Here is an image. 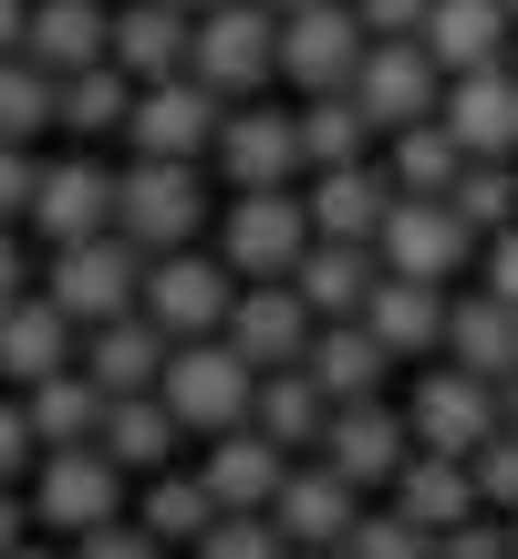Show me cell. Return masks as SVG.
Instances as JSON below:
<instances>
[{
  "mask_svg": "<svg viewBox=\"0 0 518 559\" xmlns=\"http://www.w3.org/2000/svg\"><path fill=\"white\" fill-rule=\"evenodd\" d=\"M21 539H32V498H21V487H0V559H11Z\"/></svg>",
  "mask_w": 518,
  "mask_h": 559,
  "instance_id": "cell-50",
  "label": "cell"
},
{
  "mask_svg": "<svg viewBox=\"0 0 518 559\" xmlns=\"http://www.w3.org/2000/svg\"><path fill=\"white\" fill-rule=\"evenodd\" d=\"M467 477H478V508H487V519H518V425H498V436L467 456Z\"/></svg>",
  "mask_w": 518,
  "mask_h": 559,
  "instance_id": "cell-42",
  "label": "cell"
},
{
  "mask_svg": "<svg viewBox=\"0 0 518 559\" xmlns=\"http://www.w3.org/2000/svg\"><path fill=\"white\" fill-rule=\"evenodd\" d=\"M311 456L332 466V477H353L363 498H384V487H395V466L415 456V436H404V404H384V394L332 404V415H321V436H311Z\"/></svg>",
  "mask_w": 518,
  "mask_h": 559,
  "instance_id": "cell-10",
  "label": "cell"
},
{
  "mask_svg": "<svg viewBox=\"0 0 518 559\" xmlns=\"http://www.w3.org/2000/svg\"><path fill=\"white\" fill-rule=\"evenodd\" d=\"M115 228L145 260L208 239V156H125L115 166Z\"/></svg>",
  "mask_w": 518,
  "mask_h": 559,
  "instance_id": "cell-1",
  "label": "cell"
},
{
  "mask_svg": "<svg viewBox=\"0 0 518 559\" xmlns=\"http://www.w3.org/2000/svg\"><path fill=\"white\" fill-rule=\"evenodd\" d=\"M249 362L228 353V332H198V342H166V362H156V394H166V415L187 425V436H228V425H249Z\"/></svg>",
  "mask_w": 518,
  "mask_h": 559,
  "instance_id": "cell-5",
  "label": "cell"
},
{
  "mask_svg": "<svg viewBox=\"0 0 518 559\" xmlns=\"http://www.w3.org/2000/svg\"><path fill=\"white\" fill-rule=\"evenodd\" d=\"M219 249L239 280H291V260L311 249V207H301V187H228L219 207Z\"/></svg>",
  "mask_w": 518,
  "mask_h": 559,
  "instance_id": "cell-7",
  "label": "cell"
},
{
  "mask_svg": "<svg viewBox=\"0 0 518 559\" xmlns=\"http://www.w3.org/2000/svg\"><path fill=\"white\" fill-rule=\"evenodd\" d=\"M136 280H145V249L125 239V228H94V239H62V249H42L32 290L52 300V311H73V332H83V321H115V311H136Z\"/></svg>",
  "mask_w": 518,
  "mask_h": 559,
  "instance_id": "cell-3",
  "label": "cell"
},
{
  "mask_svg": "<svg viewBox=\"0 0 518 559\" xmlns=\"http://www.w3.org/2000/svg\"><path fill=\"white\" fill-rule=\"evenodd\" d=\"M187 73L208 83V94L249 104L280 83V11L270 0H208L198 21H187Z\"/></svg>",
  "mask_w": 518,
  "mask_h": 559,
  "instance_id": "cell-2",
  "label": "cell"
},
{
  "mask_svg": "<svg viewBox=\"0 0 518 559\" xmlns=\"http://www.w3.org/2000/svg\"><path fill=\"white\" fill-rule=\"evenodd\" d=\"M321 415H332V394H321L301 362H270V373L249 383V425L280 445V456H311V436H321Z\"/></svg>",
  "mask_w": 518,
  "mask_h": 559,
  "instance_id": "cell-32",
  "label": "cell"
},
{
  "mask_svg": "<svg viewBox=\"0 0 518 559\" xmlns=\"http://www.w3.org/2000/svg\"><path fill=\"white\" fill-rule=\"evenodd\" d=\"M508 166H518V156H508Z\"/></svg>",
  "mask_w": 518,
  "mask_h": 559,
  "instance_id": "cell-60",
  "label": "cell"
},
{
  "mask_svg": "<svg viewBox=\"0 0 518 559\" xmlns=\"http://www.w3.org/2000/svg\"><path fill=\"white\" fill-rule=\"evenodd\" d=\"M291 559H342V549H291Z\"/></svg>",
  "mask_w": 518,
  "mask_h": 559,
  "instance_id": "cell-54",
  "label": "cell"
},
{
  "mask_svg": "<svg viewBox=\"0 0 518 559\" xmlns=\"http://www.w3.org/2000/svg\"><path fill=\"white\" fill-rule=\"evenodd\" d=\"M508 559H518V519H508Z\"/></svg>",
  "mask_w": 518,
  "mask_h": 559,
  "instance_id": "cell-55",
  "label": "cell"
},
{
  "mask_svg": "<svg viewBox=\"0 0 518 559\" xmlns=\"http://www.w3.org/2000/svg\"><path fill=\"white\" fill-rule=\"evenodd\" d=\"M187 21L177 0H115L104 11V62H115L125 83H156V73H187Z\"/></svg>",
  "mask_w": 518,
  "mask_h": 559,
  "instance_id": "cell-19",
  "label": "cell"
},
{
  "mask_svg": "<svg viewBox=\"0 0 518 559\" xmlns=\"http://www.w3.org/2000/svg\"><path fill=\"white\" fill-rule=\"evenodd\" d=\"M125 104H136V83H125L115 62H83V73L52 83V124H62L73 145H115V135H125Z\"/></svg>",
  "mask_w": 518,
  "mask_h": 559,
  "instance_id": "cell-34",
  "label": "cell"
},
{
  "mask_svg": "<svg viewBox=\"0 0 518 559\" xmlns=\"http://www.w3.org/2000/svg\"><path fill=\"white\" fill-rule=\"evenodd\" d=\"M301 207H311V239H374L384 207H395V177H384V156L311 166V177H301Z\"/></svg>",
  "mask_w": 518,
  "mask_h": 559,
  "instance_id": "cell-20",
  "label": "cell"
},
{
  "mask_svg": "<svg viewBox=\"0 0 518 559\" xmlns=\"http://www.w3.org/2000/svg\"><path fill=\"white\" fill-rule=\"evenodd\" d=\"M32 177H42V145H0V218L21 228V207H32Z\"/></svg>",
  "mask_w": 518,
  "mask_h": 559,
  "instance_id": "cell-47",
  "label": "cell"
},
{
  "mask_svg": "<svg viewBox=\"0 0 518 559\" xmlns=\"http://www.w3.org/2000/svg\"><path fill=\"white\" fill-rule=\"evenodd\" d=\"M228 300H239V270L219 260V249H156L145 260V280H136V311L156 321L166 342H198V332H219L228 321Z\"/></svg>",
  "mask_w": 518,
  "mask_h": 559,
  "instance_id": "cell-6",
  "label": "cell"
},
{
  "mask_svg": "<svg viewBox=\"0 0 518 559\" xmlns=\"http://www.w3.org/2000/svg\"><path fill=\"white\" fill-rule=\"evenodd\" d=\"M291 124H301V177H311V166L374 156V124H363L353 94H291Z\"/></svg>",
  "mask_w": 518,
  "mask_h": 559,
  "instance_id": "cell-36",
  "label": "cell"
},
{
  "mask_svg": "<svg viewBox=\"0 0 518 559\" xmlns=\"http://www.w3.org/2000/svg\"><path fill=\"white\" fill-rule=\"evenodd\" d=\"M62 559H177V549H166L156 528L125 508V519H104V528H83V539H62Z\"/></svg>",
  "mask_w": 518,
  "mask_h": 559,
  "instance_id": "cell-43",
  "label": "cell"
},
{
  "mask_svg": "<svg viewBox=\"0 0 518 559\" xmlns=\"http://www.w3.org/2000/svg\"><path fill=\"white\" fill-rule=\"evenodd\" d=\"M104 11H115V0H32V11H21V52L52 83L83 73V62H104Z\"/></svg>",
  "mask_w": 518,
  "mask_h": 559,
  "instance_id": "cell-31",
  "label": "cell"
},
{
  "mask_svg": "<svg viewBox=\"0 0 518 559\" xmlns=\"http://www.w3.org/2000/svg\"><path fill=\"white\" fill-rule=\"evenodd\" d=\"M457 166H467V145L446 135L436 115H415V124H395V135H384V177H395V198H446V187H457Z\"/></svg>",
  "mask_w": 518,
  "mask_h": 559,
  "instance_id": "cell-35",
  "label": "cell"
},
{
  "mask_svg": "<svg viewBox=\"0 0 518 559\" xmlns=\"http://www.w3.org/2000/svg\"><path fill=\"white\" fill-rule=\"evenodd\" d=\"M21 498H32L42 539H83V528L125 519V466L104 456V445H42L32 477H21Z\"/></svg>",
  "mask_w": 518,
  "mask_h": 559,
  "instance_id": "cell-4",
  "label": "cell"
},
{
  "mask_svg": "<svg viewBox=\"0 0 518 559\" xmlns=\"http://www.w3.org/2000/svg\"><path fill=\"white\" fill-rule=\"evenodd\" d=\"M363 321H374V342H384L395 362H425V353L446 342V290H436V280H404V270H374Z\"/></svg>",
  "mask_w": 518,
  "mask_h": 559,
  "instance_id": "cell-24",
  "label": "cell"
},
{
  "mask_svg": "<svg viewBox=\"0 0 518 559\" xmlns=\"http://www.w3.org/2000/svg\"><path fill=\"white\" fill-rule=\"evenodd\" d=\"M280 445L259 436V425H228V436H198V487H208V508H270V487H280Z\"/></svg>",
  "mask_w": 518,
  "mask_h": 559,
  "instance_id": "cell-22",
  "label": "cell"
},
{
  "mask_svg": "<svg viewBox=\"0 0 518 559\" xmlns=\"http://www.w3.org/2000/svg\"><path fill=\"white\" fill-rule=\"evenodd\" d=\"M94 445L125 466V477H156V466H177L187 425L166 415V394L145 383V394H104V415H94Z\"/></svg>",
  "mask_w": 518,
  "mask_h": 559,
  "instance_id": "cell-21",
  "label": "cell"
},
{
  "mask_svg": "<svg viewBox=\"0 0 518 559\" xmlns=\"http://www.w3.org/2000/svg\"><path fill=\"white\" fill-rule=\"evenodd\" d=\"M21 228H32L42 249L115 228V156H94V145H73V156H42V177H32V207H21Z\"/></svg>",
  "mask_w": 518,
  "mask_h": 559,
  "instance_id": "cell-9",
  "label": "cell"
},
{
  "mask_svg": "<svg viewBox=\"0 0 518 559\" xmlns=\"http://www.w3.org/2000/svg\"><path fill=\"white\" fill-rule=\"evenodd\" d=\"M508 11H518V0H508Z\"/></svg>",
  "mask_w": 518,
  "mask_h": 559,
  "instance_id": "cell-59",
  "label": "cell"
},
{
  "mask_svg": "<svg viewBox=\"0 0 518 559\" xmlns=\"http://www.w3.org/2000/svg\"><path fill=\"white\" fill-rule=\"evenodd\" d=\"M228 353L249 362V373H270V362H301L311 353V300L291 290V280H239V300H228Z\"/></svg>",
  "mask_w": 518,
  "mask_h": 559,
  "instance_id": "cell-18",
  "label": "cell"
},
{
  "mask_svg": "<svg viewBox=\"0 0 518 559\" xmlns=\"http://www.w3.org/2000/svg\"><path fill=\"white\" fill-rule=\"evenodd\" d=\"M73 362L104 383V394H145L156 383V362H166V332L145 311H115V321H83V342H73Z\"/></svg>",
  "mask_w": 518,
  "mask_h": 559,
  "instance_id": "cell-29",
  "label": "cell"
},
{
  "mask_svg": "<svg viewBox=\"0 0 518 559\" xmlns=\"http://www.w3.org/2000/svg\"><path fill=\"white\" fill-rule=\"evenodd\" d=\"M270 11H291V0H270Z\"/></svg>",
  "mask_w": 518,
  "mask_h": 559,
  "instance_id": "cell-58",
  "label": "cell"
},
{
  "mask_svg": "<svg viewBox=\"0 0 518 559\" xmlns=\"http://www.w3.org/2000/svg\"><path fill=\"white\" fill-rule=\"evenodd\" d=\"M32 477V425H21V394L0 383V487H21Z\"/></svg>",
  "mask_w": 518,
  "mask_h": 559,
  "instance_id": "cell-46",
  "label": "cell"
},
{
  "mask_svg": "<svg viewBox=\"0 0 518 559\" xmlns=\"http://www.w3.org/2000/svg\"><path fill=\"white\" fill-rule=\"evenodd\" d=\"M478 290L518 300V218H508V228H487V239H478Z\"/></svg>",
  "mask_w": 518,
  "mask_h": 559,
  "instance_id": "cell-45",
  "label": "cell"
},
{
  "mask_svg": "<svg viewBox=\"0 0 518 559\" xmlns=\"http://www.w3.org/2000/svg\"><path fill=\"white\" fill-rule=\"evenodd\" d=\"M94 415H104V383L83 373V362H62V373L21 383V425H32V456H42V445H94Z\"/></svg>",
  "mask_w": 518,
  "mask_h": 559,
  "instance_id": "cell-33",
  "label": "cell"
},
{
  "mask_svg": "<svg viewBox=\"0 0 518 559\" xmlns=\"http://www.w3.org/2000/svg\"><path fill=\"white\" fill-rule=\"evenodd\" d=\"M342 94L363 104V124H374V145H384V135H395V124L436 115L446 73H436V52H425V41L404 32V41H363V62H353V83H342Z\"/></svg>",
  "mask_w": 518,
  "mask_h": 559,
  "instance_id": "cell-14",
  "label": "cell"
},
{
  "mask_svg": "<svg viewBox=\"0 0 518 559\" xmlns=\"http://www.w3.org/2000/svg\"><path fill=\"white\" fill-rule=\"evenodd\" d=\"M21 11H32V0H0V52H21Z\"/></svg>",
  "mask_w": 518,
  "mask_h": 559,
  "instance_id": "cell-51",
  "label": "cell"
},
{
  "mask_svg": "<svg viewBox=\"0 0 518 559\" xmlns=\"http://www.w3.org/2000/svg\"><path fill=\"white\" fill-rule=\"evenodd\" d=\"M52 135V73L32 52H0V145H42Z\"/></svg>",
  "mask_w": 518,
  "mask_h": 559,
  "instance_id": "cell-38",
  "label": "cell"
},
{
  "mask_svg": "<svg viewBox=\"0 0 518 559\" xmlns=\"http://www.w3.org/2000/svg\"><path fill=\"white\" fill-rule=\"evenodd\" d=\"M363 508H374V498H363L353 477H332L321 456H291V466H280V487H270V528L291 549H342V528H353Z\"/></svg>",
  "mask_w": 518,
  "mask_h": 559,
  "instance_id": "cell-16",
  "label": "cell"
},
{
  "mask_svg": "<svg viewBox=\"0 0 518 559\" xmlns=\"http://www.w3.org/2000/svg\"><path fill=\"white\" fill-rule=\"evenodd\" d=\"M384 508H404V519L436 539V528L478 519V477H467V456H436V445H415V456L395 466V487H384Z\"/></svg>",
  "mask_w": 518,
  "mask_h": 559,
  "instance_id": "cell-28",
  "label": "cell"
},
{
  "mask_svg": "<svg viewBox=\"0 0 518 559\" xmlns=\"http://www.w3.org/2000/svg\"><path fill=\"white\" fill-rule=\"evenodd\" d=\"M73 311H52V300L42 290H21V300H0V383H42V373H62V362H73Z\"/></svg>",
  "mask_w": 518,
  "mask_h": 559,
  "instance_id": "cell-23",
  "label": "cell"
},
{
  "mask_svg": "<svg viewBox=\"0 0 518 559\" xmlns=\"http://www.w3.org/2000/svg\"><path fill=\"white\" fill-rule=\"evenodd\" d=\"M508 62H518V32H508Z\"/></svg>",
  "mask_w": 518,
  "mask_h": 559,
  "instance_id": "cell-57",
  "label": "cell"
},
{
  "mask_svg": "<svg viewBox=\"0 0 518 559\" xmlns=\"http://www.w3.org/2000/svg\"><path fill=\"white\" fill-rule=\"evenodd\" d=\"M187 559H291V539L270 528V508H208V528L187 539Z\"/></svg>",
  "mask_w": 518,
  "mask_h": 559,
  "instance_id": "cell-40",
  "label": "cell"
},
{
  "mask_svg": "<svg viewBox=\"0 0 518 559\" xmlns=\"http://www.w3.org/2000/svg\"><path fill=\"white\" fill-rule=\"evenodd\" d=\"M177 11H208V0H177Z\"/></svg>",
  "mask_w": 518,
  "mask_h": 559,
  "instance_id": "cell-56",
  "label": "cell"
},
{
  "mask_svg": "<svg viewBox=\"0 0 518 559\" xmlns=\"http://www.w3.org/2000/svg\"><path fill=\"white\" fill-rule=\"evenodd\" d=\"M301 373L321 383L332 404H353V394H384V373H395V353L374 342V321H311V353H301Z\"/></svg>",
  "mask_w": 518,
  "mask_h": 559,
  "instance_id": "cell-27",
  "label": "cell"
},
{
  "mask_svg": "<svg viewBox=\"0 0 518 559\" xmlns=\"http://www.w3.org/2000/svg\"><path fill=\"white\" fill-rule=\"evenodd\" d=\"M508 32H518V11H508V0H425V21H415V41L436 52V73L498 62V52H508Z\"/></svg>",
  "mask_w": 518,
  "mask_h": 559,
  "instance_id": "cell-30",
  "label": "cell"
},
{
  "mask_svg": "<svg viewBox=\"0 0 518 559\" xmlns=\"http://www.w3.org/2000/svg\"><path fill=\"white\" fill-rule=\"evenodd\" d=\"M404 436L436 445V456H478V445L498 436V383L446 362V353H425V373L404 383Z\"/></svg>",
  "mask_w": 518,
  "mask_h": 559,
  "instance_id": "cell-8",
  "label": "cell"
},
{
  "mask_svg": "<svg viewBox=\"0 0 518 559\" xmlns=\"http://www.w3.org/2000/svg\"><path fill=\"white\" fill-rule=\"evenodd\" d=\"M374 260L404 270V280L457 290V270H478V228H467L446 198H395V207H384V228H374Z\"/></svg>",
  "mask_w": 518,
  "mask_h": 559,
  "instance_id": "cell-11",
  "label": "cell"
},
{
  "mask_svg": "<svg viewBox=\"0 0 518 559\" xmlns=\"http://www.w3.org/2000/svg\"><path fill=\"white\" fill-rule=\"evenodd\" d=\"M32 228H11V218H0V300H21V290H32Z\"/></svg>",
  "mask_w": 518,
  "mask_h": 559,
  "instance_id": "cell-49",
  "label": "cell"
},
{
  "mask_svg": "<svg viewBox=\"0 0 518 559\" xmlns=\"http://www.w3.org/2000/svg\"><path fill=\"white\" fill-rule=\"evenodd\" d=\"M353 21H363V41H404L425 21V0H353Z\"/></svg>",
  "mask_w": 518,
  "mask_h": 559,
  "instance_id": "cell-48",
  "label": "cell"
},
{
  "mask_svg": "<svg viewBox=\"0 0 518 559\" xmlns=\"http://www.w3.org/2000/svg\"><path fill=\"white\" fill-rule=\"evenodd\" d=\"M11 559H62V539H42V528H32V539H21Z\"/></svg>",
  "mask_w": 518,
  "mask_h": 559,
  "instance_id": "cell-52",
  "label": "cell"
},
{
  "mask_svg": "<svg viewBox=\"0 0 518 559\" xmlns=\"http://www.w3.org/2000/svg\"><path fill=\"white\" fill-rule=\"evenodd\" d=\"M136 519L156 528L166 549H187L208 528V487H198V466H156V477H136Z\"/></svg>",
  "mask_w": 518,
  "mask_h": 559,
  "instance_id": "cell-37",
  "label": "cell"
},
{
  "mask_svg": "<svg viewBox=\"0 0 518 559\" xmlns=\"http://www.w3.org/2000/svg\"><path fill=\"white\" fill-rule=\"evenodd\" d=\"M436 124L467 145V156H518V62H467V73H446L436 94Z\"/></svg>",
  "mask_w": 518,
  "mask_h": 559,
  "instance_id": "cell-17",
  "label": "cell"
},
{
  "mask_svg": "<svg viewBox=\"0 0 518 559\" xmlns=\"http://www.w3.org/2000/svg\"><path fill=\"white\" fill-rule=\"evenodd\" d=\"M446 207H457L478 239H487V228H508V218H518V166H508V156H467L457 187H446Z\"/></svg>",
  "mask_w": 518,
  "mask_h": 559,
  "instance_id": "cell-39",
  "label": "cell"
},
{
  "mask_svg": "<svg viewBox=\"0 0 518 559\" xmlns=\"http://www.w3.org/2000/svg\"><path fill=\"white\" fill-rule=\"evenodd\" d=\"M208 166H219V187H301V124L291 104L249 94L219 115V135H208Z\"/></svg>",
  "mask_w": 518,
  "mask_h": 559,
  "instance_id": "cell-12",
  "label": "cell"
},
{
  "mask_svg": "<svg viewBox=\"0 0 518 559\" xmlns=\"http://www.w3.org/2000/svg\"><path fill=\"white\" fill-rule=\"evenodd\" d=\"M342 559H436V539H425L404 508H363V519L342 528Z\"/></svg>",
  "mask_w": 518,
  "mask_h": 559,
  "instance_id": "cell-41",
  "label": "cell"
},
{
  "mask_svg": "<svg viewBox=\"0 0 518 559\" xmlns=\"http://www.w3.org/2000/svg\"><path fill=\"white\" fill-rule=\"evenodd\" d=\"M219 115H228V94H208L198 73H156L125 104V156H208Z\"/></svg>",
  "mask_w": 518,
  "mask_h": 559,
  "instance_id": "cell-15",
  "label": "cell"
},
{
  "mask_svg": "<svg viewBox=\"0 0 518 559\" xmlns=\"http://www.w3.org/2000/svg\"><path fill=\"white\" fill-rule=\"evenodd\" d=\"M374 270H384L374 239H311L291 260V290L311 300V321H353L363 300H374Z\"/></svg>",
  "mask_w": 518,
  "mask_h": 559,
  "instance_id": "cell-26",
  "label": "cell"
},
{
  "mask_svg": "<svg viewBox=\"0 0 518 559\" xmlns=\"http://www.w3.org/2000/svg\"><path fill=\"white\" fill-rule=\"evenodd\" d=\"M436 559H508V519H457V528H436Z\"/></svg>",
  "mask_w": 518,
  "mask_h": 559,
  "instance_id": "cell-44",
  "label": "cell"
},
{
  "mask_svg": "<svg viewBox=\"0 0 518 559\" xmlns=\"http://www.w3.org/2000/svg\"><path fill=\"white\" fill-rule=\"evenodd\" d=\"M498 425H518V373H498Z\"/></svg>",
  "mask_w": 518,
  "mask_h": 559,
  "instance_id": "cell-53",
  "label": "cell"
},
{
  "mask_svg": "<svg viewBox=\"0 0 518 559\" xmlns=\"http://www.w3.org/2000/svg\"><path fill=\"white\" fill-rule=\"evenodd\" d=\"M446 362H467V373H518V300L498 290H446V342H436Z\"/></svg>",
  "mask_w": 518,
  "mask_h": 559,
  "instance_id": "cell-25",
  "label": "cell"
},
{
  "mask_svg": "<svg viewBox=\"0 0 518 559\" xmlns=\"http://www.w3.org/2000/svg\"><path fill=\"white\" fill-rule=\"evenodd\" d=\"M353 62H363L353 0H291V11H280V83H291V94H342Z\"/></svg>",
  "mask_w": 518,
  "mask_h": 559,
  "instance_id": "cell-13",
  "label": "cell"
}]
</instances>
